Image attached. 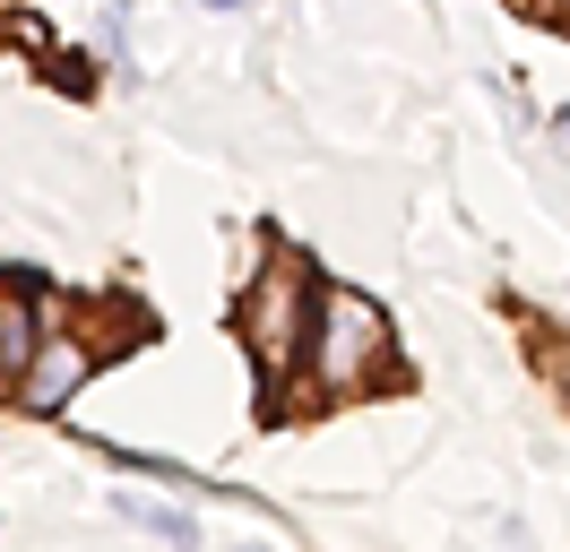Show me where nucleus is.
<instances>
[{
    "instance_id": "nucleus-1",
    "label": "nucleus",
    "mask_w": 570,
    "mask_h": 552,
    "mask_svg": "<svg viewBox=\"0 0 570 552\" xmlns=\"http://www.w3.org/2000/svg\"><path fill=\"white\" fill-rule=\"evenodd\" d=\"M390 354V319L363 303V294H328L321 303V337H312V372L321 388H363Z\"/></svg>"
},
{
    "instance_id": "nucleus-2",
    "label": "nucleus",
    "mask_w": 570,
    "mask_h": 552,
    "mask_svg": "<svg viewBox=\"0 0 570 552\" xmlns=\"http://www.w3.org/2000/svg\"><path fill=\"white\" fill-rule=\"evenodd\" d=\"M243 345L259 354V372H285V363L303 354V259L268 268L243 294Z\"/></svg>"
},
{
    "instance_id": "nucleus-3",
    "label": "nucleus",
    "mask_w": 570,
    "mask_h": 552,
    "mask_svg": "<svg viewBox=\"0 0 570 552\" xmlns=\"http://www.w3.org/2000/svg\"><path fill=\"white\" fill-rule=\"evenodd\" d=\"M87 372H96V354H87L78 337H43L36 363H27V379H18V397H27L36 414H52V406H70V388Z\"/></svg>"
},
{
    "instance_id": "nucleus-4",
    "label": "nucleus",
    "mask_w": 570,
    "mask_h": 552,
    "mask_svg": "<svg viewBox=\"0 0 570 552\" xmlns=\"http://www.w3.org/2000/svg\"><path fill=\"white\" fill-rule=\"evenodd\" d=\"M36 319H27V303H9L0 294V379H27V363H36Z\"/></svg>"
},
{
    "instance_id": "nucleus-5",
    "label": "nucleus",
    "mask_w": 570,
    "mask_h": 552,
    "mask_svg": "<svg viewBox=\"0 0 570 552\" xmlns=\"http://www.w3.org/2000/svg\"><path fill=\"white\" fill-rule=\"evenodd\" d=\"M130 518H139L147 535H165V544H190V518H181V510H147V501H130Z\"/></svg>"
},
{
    "instance_id": "nucleus-6",
    "label": "nucleus",
    "mask_w": 570,
    "mask_h": 552,
    "mask_svg": "<svg viewBox=\"0 0 570 552\" xmlns=\"http://www.w3.org/2000/svg\"><path fill=\"white\" fill-rule=\"evenodd\" d=\"M208 9H243V0H208Z\"/></svg>"
},
{
    "instance_id": "nucleus-7",
    "label": "nucleus",
    "mask_w": 570,
    "mask_h": 552,
    "mask_svg": "<svg viewBox=\"0 0 570 552\" xmlns=\"http://www.w3.org/2000/svg\"><path fill=\"white\" fill-rule=\"evenodd\" d=\"M562 18H570V0H562Z\"/></svg>"
}]
</instances>
